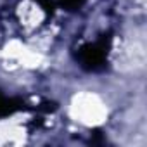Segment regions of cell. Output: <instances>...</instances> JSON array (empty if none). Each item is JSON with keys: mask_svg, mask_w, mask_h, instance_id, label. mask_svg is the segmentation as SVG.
Masks as SVG:
<instances>
[{"mask_svg": "<svg viewBox=\"0 0 147 147\" xmlns=\"http://www.w3.org/2000/svg\"><path fill=\"white\" fill-rule=\"evenodd\" d=\"M16 109H19V102L16 99H7V97H0V118L12 114Z\"/></svg>", "mask_w": 147, "mask_h": 147, "instance_id": "2", "label": "cell"}, {"mask_svg": "<svg viewBox=\"0 0 147 147\" xmlns=\"http://www.w3.org/2000/svg\"><path fill=\"white\" fill-rule=\"evenodd\" d=\"M107 52H109V38L104 36L94 43L83 45L78 52V61H80L82 67H85L88 71H99L106 66Z\"/></svg>", "mask_w": 147, "mask_h": 147, "instance_id": "1", "label": "cell"}, {"mask_svg": "<svg viewBox=\"0 0 147 147\" xmlns=\"http://www.w3.org/2000/svg\"><path fill=\"white\" fill-rule=\"evenodd\" d=\"M61 2L69 9H75V7H80L83 4V0H61Z\"/></svg>", "mask_w": 147, "mask_h": 147, "instance_id": "3", "label": "cell"}]
</instances>
